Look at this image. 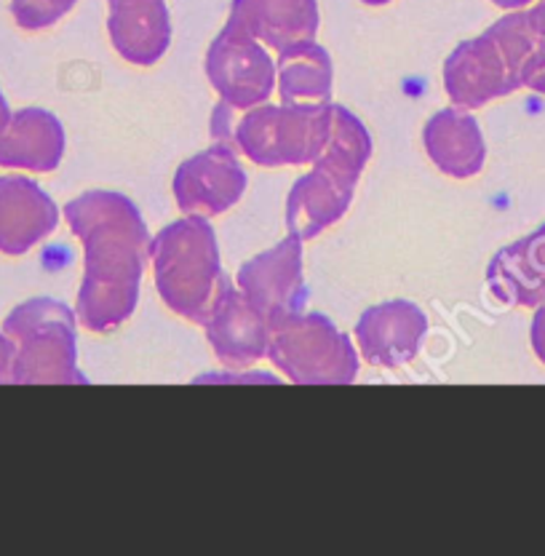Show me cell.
<instances>
[{
    "label": "cell",
    "instance_id": "6da1fadb",
    "mask_svg": "<svg viewBox=\"0 0 545 556\" xmlns=\"http://www.w3.org/2000/svg\"><path fill=\"white\" fill-rule=\"evenodd\" d=\"M65 219L86 252L78 321L89 332H113L137 308L150 257V233L139 208L113 190H89L65 206Z\"/></svg>",
    "mask_w": 545,
    "mask_h": 556
},
{
    "label": "cell",
    "instance_id": "7a4b0ae2",
    "mask_svg": "<svg viewBox=\"0 0 545 556\" xmlns=\"http://www.w3.org/2000/svg\"><path fill=\"white\" fill-rule=\"evenodd\" d=\"M372 155V139L362 121L342 104L329 113V139L313 172L294 182L287 201V228L300 239H316L321 230L342 219L353 201L358 177Z\"/></svg>",
    "mask_w": 545,
    "mask_h": 556
},
{
    "label": "cell",
    "instance_id": "3957f363",
    "mask_svg": "<svg viewBox=\"0 0 545 556\" xmlns=\"http://www.w3.org/2000/svg\"><path fill=\"white\" fill-rule=\"evenodd\" d=\"M543 40L530 11H514L479 38L457 46L444 65V86L452 104L473 110L511 94L521 86L527 60Z\"/></svg>",
    "mask_w": 545,
    "mask_h": 556
},
{
    "label": "cell",
    "instance_id": "277c9868",
    "mask_svg": "<svg viewBox=\"0 0 545 556\" xmlns=\"http://www.w3.org/2000/svg\"><path fill=\"white\" fill-rule=\"evenodd\" d=\"M155 287L164 303L188 321L204 324L228 278L219 268L217 236L206 217L188 214L150 241Z\"/></svg>",
    "mask_w": 545,
    "mask_h": 556
},
{
    "label": "cell",
    "instance_id": "5b68a950",
    "mask_svg": "<svg viewBox=\"0 0 545 556\" xmlns=\"http://www.w3.org/2000/svg\"><path fill=\"white\" fill-rule=\"evenodd\" d=\"M78 316L67 305L49 298H35L16 305L5 316L3 332L14 343V367L11 382L35 386V382H60V386H84L86 378L78 369L75 348Z\"/></svg>",
    "mask_w": 545,
    "mask_h": 556
},
{
    "label": "cell",
    "instance_id": "8992f818",
    "mask_svg": "<svg viewBox=\"0 0 545 556\" xmlns=\"http://www.w3.org/2000/svg\"><path fill=\"white\" fill-rule=\"evenodd\" d=\"M268 358L297 386H351L358 375L356 345L327 316L270 313Z\"/></svg>",
    "mask_w": 545,
    "mask_h": 556
},
{
    "label": "cell",
    "instance_id": "52a82bcc",
    "mask_svg": "<svg viewBox=\"0 0 545 556\" xmlns=\"http://www.w3.org/2000/svg\"><path fill=\"white\" fill-rule=\"evenodd\" d=\"M329 104H257L233 124V148L257 166L313 164L329 139Z\"/></svg>",
    "mask_w": 545,
    "mask_h": 556
},
{
    "label": "cell",
    "instance_id": "ba28073f",
    "mask_svg": "<svg viewBox=\"0 0 545 556\" xmlns=\"http://www.w3.org/2000/svg\"><path fill=\"white\" fill-rule=\"evenodd\" d=\"M206 75L219 100L239 113L263 104L276 86V65L265 46L230 20L208 46Z\"/></svg>",
    "mask_w": 545,
    "mask_h": 556
},
{
    "label": "cell",
    "instance_id": "9c48e42d",
    "mask_svg": "<svg viewBox=\"0 0 545 556\" xmlns=\"http://www.w3.org/2000/svg\"><path fill=\"white\" fill-rule=\"evenodd\" d=\"M243 190L246 174L236 159V148L228 142H217L193 155L174 174V195L185 214L217 217L239 204Z\"/></svg>",
    "mask_w": 545,
    "mask_h": 556
},
{
    "label": "cell",
    "instance_id": "30bf717a",
    "mask_svg": "<svg viewBox=\"0 0 545 556\" xmlns=\"http://www.w3.org/2000/svg\"><path fill=\"white\" fill-rule=\"evenodd\" d=\"M206 340L225 367H252L268 356L270 318L241 289L225 283L204 321Z\"/></svg>",
    "mask_w": 545,
    "mask_h": 556
},
{
    "label": "cell",
    "instance_id": "8fae6325",
    "mask_svg": "<svg viewBox=\"0 0 545 556\" xmlns=\"http://www.w3.org/2000/svg\"><path fill=\"white\" fill-rule=\"evenodd\" d=\"M428 318L409 300H388L364 311L356 324V340L362 358L375 367L396 369L411 362L426 338Z\"/></svg>",
    "mask_w": 545,
    "mask_h": 556
},
{
    "label": "cell",
    "instance_id": "7c38bea8",
    "mask_svg": "<svg viewBox=\"0 0 545 556\" xmlns=\"http://www.w3.org/2000/svg\"><path fill=\"white\" fill-rule=\"evenodd\" d=\"M239 289L268 316L272 311H303V239L289 233L276 249L243 263Z\"/></svg>",
    "mask_w": 545,
    "mask_h": 556
},
{
    "label": "cell",
    "instance_id": "4fadbf2b",
    "mask_svg": "<svg viewBox=\"0 0 545 556\" xmlns=\"http://www.w3.org/2000/svg\"><path fill=\"white\" fill-rule=\"evenodd\" d=\"M60 208L33 179L0 177V252L9 257L30 252L35 243L54 233Z\"/></svg>",
    "mask_w": 545,
    "mask_h": 556
},
{
    "label": "cell",
    "instance_id": "5bb4252c",
    "mask_svg": "<svg viewBox=\"0 0 545 556\" xmlns=\"http://www.w3.org/2000/svg\"><path fill=\"white\" fill-rule=\"evenodd\" d=\"M65 155V129L49 110L25 108L0 126V166L20 172H54Z\"/></svg>",
    "mask_w": 545,
    "mask_h": 556
},
{
    "label": "cell",
    "instance_id": "9a60e30c",
    "mask_svg": "<svg viewBox=\"0 0 545 556\" xmlns=\"http://www.w3.org/2000/svg\"><path fill=\"white\" fill-rule=\"evenodd\" d=\"M107 27L115 51L131 65H155L166 54L172 40L166 0H107Z\"/></svg>",
    "mask_w": 545,
    "mask_h": 556
},
{
    "label": "cell",
    "instance_id": "2e32d148",
    "mask_svg": "<svg viewBox=\"0 0 545 556\" xmlns=\"http://www.w3.org/2000/svg\"><path fill=\"white\" fill-rule=\"evenodd\" d=\"M230 22L252 33L259 43L283 51L318 33L316 0H233Z\"/></svg>",
    "mask_w": 545,
    "mask_h": 556
},
{
    "label": "cell",
    "instance_id": "e0dca14e",
    "mask_svg": "<svg viewBox=\"0 0 545 556\" xmlns=\"http://www.w3.org/2000/svg\"><path fill=\"white\" fill-rule=\"evenodd\" d=\"M486 283L506 305L537 308L545 303V225L537 233L500 249L486 268Z\"/></svg>",
    "mask_w": 545,
    "mask_h": 556
},
{
    "label": "cell",
    "instance_id": "ac0fdd59",
    "mask_svg": "<svg viewBox=\"0 0 545 556\" xmlns=\"http://www.w3.org/2000/svg\"><path fill=\"white\" fill-rule=\"evenodd\" d=\"M422 142L433 164L449 177H473L484 166V137L477 118L462 108H446L433 115L422 131Z\"/></svg>",
    "mask_w": 545,
    "mask_h": 556
},
{
    "label": "cell",
    "instance_id": "d6986e66",
    "mask_svg": "<svg viewBox=\"0 0 545 556\" xmlns=\"http://www.w3.org/2000/svg\"><path fill=\"white\" fill-rule=\"evenodd\" d=\"M276 80L281 104H329L332 56L313 40L289 46L278 51Z\"/></svg>",
    "mask_w": 545,
    "mask_h": 556
},
{
    "label": "cell",
    "instance_id": "ffe728a7",
    "mask_svg": "<svg viewBox=\"0 0 545 556\" xmlns=\"http://www.w3.org/2000/svg\"><path fill=\"white\" fill-rule=\"evenodd\" d=\"M78 0H11V14L22 30H46L60 22Z\"/></svg>",
    "mask_w": 545,
    "mask_h": 556
},
{
    "label": "cell",
    "instance_id": "44dd1931",
    "mask_svg": "<svg viewBox=\"0 0 545 556\" xmlns=\"http://www.w3.org/2000/svg\"><path fill=\"white\" fill-rule=\"evenodd\" d=\"M521 86L545 94V40L532 51L524 70H521Z\"/></svg>",
    "mask_w": 545,
    "mask_h": 556
},
{
    "label": "cell",
    "instance_id": "7402d4cb",
    "mask_svg": "<svg viewBox=\"0 0 545 556\" xmlns=\"http://www.w3.org/2000/svg\"><path fill=\"white\" fill-rule=\"evenodd\" d=\"M532 348H535V356L545 364V303L537 305L535 321H532Z\"/></svg>",
    "mask_w": 545,
    "mask_h": 556
},
{
    "label": "cell",
    "instance_id": "603a6c76",
    "mask_svg": "<svg viewBox=\"0 0 545 556\" xmlns=\"http://www.w3.org/2000/svg\"><path fill=\"white\" fill-rule=\"evenodd\" d=\"M11 367H14V343L0 332V382H11Z\"/></svg>",
    "mask_w": 545,
    "mask_h": 556
},
{
    "label": "cell",
    "instance_id": "cb8c5ba5",
    "mask_svg": "<svg viewBox=\"0 0 545 556\" xmlns=\"http://www.w3.org/2000/svg\"><path fill=\"white\" fill-rule=\"evenodd\" d=\"M530 20H532V25H535V30L545 38V0H541V3L530 11Z\"/></svg>",
    "mask_w": 545,
    "mask_h": 556
},
{
    "label": "cell",
    "instance_id": "d4e9b609",
    "mask_svg": "<svg viewBox=\"0 0 545 556\" xmlns=\"http://www.w3.org/2000/svg\"><path fill=\"white\" fill-rule=\"evenodd\" d=\"M492 3L500 5V9H506V11H521L524 5H530L532 0H492Z\"/></svg>",
    "mask_w": 545,
    "mask_h": 556
},
{
    "label": "cell",
    "instance_id": "484cf974",
    "mask_svg": "<svg viewBox=\"0 0 545 556\" xmlns=\"http://www.w3.org/2000/svg\"><path fill=\"white\" fill-rule=\"evenodd\" d=\"M11 118V110H9V102H5V97L0 94V126H5V121Z\"/></svg>",
    "mask_w": 545,
    "mask_h": 556
},
{
    "label": "cell",
    "instance_id": "4316f807",
    "mask_svg": "<svg viewBox=\"0 0 545 556\" xmlns=\"http://www.w3.org/2000/svg\"><path fill=\"white\" fill-rule=\"evenodd\" d=\"M364 3H367V5H385V3H391V0H364Z\"/></svg>",
    "mask_w": 545,
    "mask_h": 556
}]
</instances>
